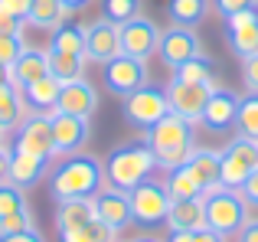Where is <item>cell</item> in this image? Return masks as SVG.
<instances>
[{"instance_id": "6da1fadb", "label": "cell", "mask_w": 258, "mask_h": 242, "mask_svg": "<svg viewBox=\"0 0 258 242\" xmlns=\"http://www.w3.org/2000/svg\"><path fill=\"white\" fill-rule=\"evenodd\" d=\"M105 187V164L92 154H69L49 173L52 200H92Z\"/></svg>"}, {"instance_id": "7a4b0ae2", "label": "cell", "mask_w": 258, "mask_h": 242, "mask_svg": "<svg viewBox=\"0 0 258 242\" xmlns=\"http://www.w3.org/2000/svg\"><path fill=\"white\" fill-rule=\"evenodd\" d=\"M101 164H105V184L124 193H131L134 187L144 184L157 170V157L147 147V141H131V144L114 147Z\"/></svg>"}, {"instance_id": "3957f363", "label": "cell", "mask_w": 258, "mask_h": 242, "mask_svg": "<svg viewBox=\"0 0 258 242\" xmlns=\"http://www.w3.org/2000/svg\"><path fill=\"white\" fill-rule=\"evenodd\" d=\"M144 141L154 151V157H157V167L170 170V167L186 164V157L193 154L196 125H189V121H183L176 115H167L164 121H157L151 131H144Z\"/></svg>"}, {"instance_id": "277c9868", "label": "cell", "mask_w": 258, "mask_h": 242, "mask_svg": "<svg viewBox=\"0 0 258 242\" xmlns=\"http://www.w3.org/2000/svg\"><path fill=\"white\" fill-rule=\"evenodd\" d=\"M203 200H206V226L226 239L239 236V229L252 219L248 216L252 210L245 206L242 193L232 190V187H216V190L203 193Z\"/></svg>"}, {"instance_id": "5b68a950", "label": "cell", "mask_w": 258, "mask_h": 242, "mask_svg": "<svg viewBox=\"0 0 258 242\" xmlns=\"http://www.w3.org/2000/svg\"><path fill=\"white\" fill-rule=\"evenodd\" d=\"M127 200H131V219L141 226V229H157V226H167V216H170V206L173 200L167 197L164 184L154 177H147L144 184H138L131 193H127Z\"/></svg>"}, {"instance_id": "8992f818", "label": "cell", "mask_w": 258, "mask_h": 242, "mask_svg": "<svg viewBox=\"0 0 258 242\" xmlns=\"http://www.w3.org/2000/svg\"><path fill=\"white\" fill-rule=\"evenodd\" d=\"M170 115V98H167V85L147 82L138 92L124 98V121L138 131H151L157 121Z\"/></svg>"}, {"instance_id": "52a82bcc", "label": "cell", "mask_w": 258, "mask_h": 242, "mask_svg": "<svg viewBox=\"0 0 258 242\" xmlns=\"http://www.w3.org/2000/svg\"><path fill=\"white\" fill-rule=\"evenodd\" d=\"M213 89H219V82L209 85V82H183V79L170 76L167 82V98H170V115L189 121V125H200L203 108H206Z\"/></svg>"}, {"instance_id": "ba28073f", "label": "cell", "mask_w": 258, "mask_h": 242, "mask_svg": "<svg viewBox=\"0 0 258 242\" xmlns=\"http://www.w3.org/2000/svg\"><path fill=\"white\" fill-rule=\"evenodd\" d=\"M219 154H222V187L239 190V187L258 170V144L248 141V138H239V134H235V141H229Z\"/></svg>"}, {"instance_id": "9c48e42d", "label": "cell", "mask_w": 258, "mask_h": 242, "mask_svg": "<svg viewBox=\"0 0 258 242\" xmlns=\"http://www.w3.org/2000/svg\"><path fill=\"white\" fill-rule=\"evenodd\" d=\"M101 82H105V89L111 92V95L127 98L131 92H138L141 85L151 82L147 63L144 59H131V56H118V59L101 66Z\"/></svg>"}, {"instance_id": "30bf717a", "label": "cell", "mask_w": 258, "mask_h": 242, "mask_svg": "<svg viewBox=\"0 0 258 242\" xmlns=\"http://www.w3.org/2000/svg\"><path fill=\"white\" fill-rule=\"evenodd\" d=\"M203 52V43H200V33L193 26H176L170 23L167 30H160V46H157V56L164 59L167 69H176V66L189 63L193 56Z\"/></svg>"}, {"instance_id": "8fae6325", "label": "cell", "mask_w": 258, "mask_h": 242, "mask_svg": "<svg viewBox=\"0 0 258 242\" xmlns=\"http://www.w3.org/2000/svg\"><path fill=\"white\" fill-rule=\"evenodd\" d=\"M13 147L17 151H26V154H36L43 160H52L56 157V141H52V121L49 115H26L17 128V138H13Z\"/></svg>"}, {"instance_id": "7c38bea8", "label": "cell", "mask_w": 258, "mask_h": 242, "mask_svg": "<svg viewBox=\"0 0 258 242\" xmlns=\"http://www.w3.org/2000/svg\"><path fill=\"white\" fill-rule=\"evenodd\" d=\"M157 46H160V26L151 17L141 13V17L121 23V56L147 63L151 56H157Z\"/></svg>"}, {"instance_id": "4fadbf2b", "label": "cell", "mask_w": 258, "mask_h": 242, "mask_svg": "<svg viewBox=\"0 0 258 242\" xmlns=\"http://www.w3.org/2000/svg\"><path fill=\"white\" fill-rule=\"evenodd\" d=\"M121 56V26L108 17L85 23V59L88 63H111Z\"/></svg>"}, {"instance_id": "5bb4252c", "label": "cell", "mask_w": 258, "mask_h": 242, "mask_svg": "<svg viewBox=\"0 0 258 242\" xmlns=\"http://www.w3.org/2000/svg\"><path fill=\"white\" fill-rule=\"evenodd\" d=\"M226 43L239 59L258 56V7H248L226 20Z\"/></svg>"}, {"instance_id": "9a60e30c", "label": "cell", "mask_w": 258, "mask_h": 242, "mask_svg": "<svg viewBox=\"0 0 258 242\" xmlns=\"http://www.w3.org/2000/svg\"><path fill=\"white\" fill-rule=\"evenodd\" d=\"M235 111H239V92L219 85V89H213V95H209L200 125L206 128L209 134H226V131L235 128Z\"/></svg>"}, {"instance_id": "2e32d148", "label": "cell", "mask_w": 258, "mask_h": 242, "mask_svg": "<svg viewBox=\"0 0 258 242\" xmlns=\"http://www.w3.org/2000/svg\"><path fill=\"white\" fill-rule=\"evenodd\" d=\"M52 141H56V154L59 157H69V154H79L85 147L88 134H92V125L88 118L79 115H66V111H52Z\"/></svg>"}, {"instance_id": "e0dca14e", "label": "cell", "mask_w": 258, "mask_h": 242, "mask_svg": "<svg viewBox=\"0 0 258 242\" xmlns=\"http://www.w3.org/2000/svg\"><path fill=\"white\" fill-rule=\"evenodd\" d=\"M92 206H95V216L101 219V223H108L111 229H124V226H131V200H127L124 190H114V187H108V190H98L92 197Z\"/></svg>"}, {"instance_id": "ac0fdd59", "label": "cell", "mask_w": 258, "mask_h": 242, "mask_svg": "<svg viewBox=\"0 0 258 242\" xmlns=\"http://www.w3.org/2000/svg\"><path fill=\"white\" fill-rule=\"evenodd\" d=\"M186 170L193 173V180L200 184L203 193L222 187V154L216 147H193V154L186 157Z\"/></svg>"}, {"instance_id": "d6986e66", "label": "cell", "mask_w": 258, "mask_h": 242, "mask_svg": "<svg viewBox=\"0 0 258 242\" xmlns=\"http://www.w3.org/2000/svg\"><path fill=\"white\" fill-rule=\"evenodd\" d=\"M56 111H66V115H79L88 118L98 111V89H95L88 79H76V82H66L59 89V105Z\"/></svg>"}, {"instance_id": "ffe728a7", "label": "cell", "mask_w": 258, "mask_h": 242, "mask_svg": "<svg viewBox=\"0 0 258 242\" xmlns=\"http://www.w3.org/2000/svg\"><path fill=\"white\" fill-rule=\"evenodd\" d=\"M49 76V52L43 49H33V46H26L23 52H20V59L10 66V82L17 85V89H26L30 82H36V79Z\"/></svg>"}, {"instance_id": "44dd1931", "label": "cell", "mask_w": 258, "mask_h": 242, "mask_svg": "<svg viewBox=\"0 0 258 242\" xmlns=\"http://www.w3.org/2000/svg\"><path fill=\"white\" fill-rule=\"evenodd\" d=\"M46 167H49V160L13 147V154H10V184L20 187V190H30V187H36L39 180L46 177Z\"/></svg>"}, {"instance_id": "7402d4cb", "label": "cell", "mask_w": 258, "mask_h": 242, "mask_svg": "<svg viewBox=\"0 0 258 242\" xmlns=\"http://www.w3.org/2000/svg\"><path fill=\"white\" fill-rule=\"evenodd\" d=\"M59 89H62V82H59L56 76H43V79L30 82L26 89H20V92H23L26 108L39 111V115H52L56 105H59Z\"/></svg>"}, {"instance_id": "603a6c76", "label": "cell", "mask_w": 258, "mask_h": 242, "mask_svg": "<svg viewBox=\"0 0 258 242\" xmlns=\"http://www.w3.org/2000/svg\"><path fill=\"white\" fill-rule=\"evenodd\" d=\"M167 226L170 229H186V232H196L206 226V200L193 197V200H176L170 206V216H167Z\"/></svg>"}, {"instance_id": "cb8c5ba5", "label": "cell", "mask_w": 258, "mask_h": 242, "mask_svg": "<svg viewBox=\"0 0 258 242\" xmlns=\"http://www.w3.org/2000/svg\"><path fill=\"white\" fill-rule=\"evenodd\" d=\"M26 118V102H23V92L17 89L13 82L0 85V131H17L20 121Z\"/></svg>"}, {"instance_id": "d4e9b609", "label": "cell", "mask_w": 258, "mask_h": 242, "mask_svg": "<svg viewBox=\"0 0 258 242\" xmlns=\"http://www.w3.org/2000/svg\"><path fill=\"white\" fill-rule=\"evenodd\" d=\"M69 10H66L62 0H33L30 4V13H26V23H33L36 30H56V26L66 23Z\"/></svg>"}, {"instance_id": "484cf974", "label": "cell", "mask_w": 258, "mask_h": 242, "mask_svg": "<svg viewBox=\"0 0 258 242\" xmlns=\"http://www.w3.org/2000/svg\"><path fill=\"white\" fill-rule=\"evenodd\" d=\"M49 52H69V56H85V23L66 20L62 26L52 30Z\"/></svg>"}, {"instance_id": "4316f807", "label": "cell", "mask_w": 258, "mask_h": 242, "mask_svg": "<svg viewBox=\"0 0 258 242\" xmlns=\"http://www.w3.org/2000/svg\"><path fill=\"white\" fill-rule=\"evenodd\" d=\"M213 10V0H167V13H170V23L176 26H200L203 20Z\"/></svg>"}, {"instance_id": "83f0119b", "label": "cell", "mask_w": 258, "mask_h": 242, "mask_svg": "<svg viewBox=\"0 0 258 242\" xmlns=\"http://www.w3.org/2000/svg\"><path fill=\"white\" fill-rule=\"evenodd\" d=\"M164 190H167V197L173 200H193V197H200V184L193 180V173L186 170V164H180V167H170V170H164Z\"/></svg>"}, {"instance_id": "f1b7e54d", "label": "cell", "mask_w": 258, "mask_h": 242, "mask_svg": "<svg viewBox=\"0 0 258 242\" xmlns=\"http://www.w3.org/2000/svg\"><path fill=\"white\" fill-rule=\"evenodd\" d=\"M95 219L92 200H59L56 203V229H72Z\"/></svg>"}, {"instance_id": "f546056e", "label": "cell", "mask_w": 258, "mask_h": 242, "mask_svg": "<svg viewBox=\"0 0 258 242\" xmlns=\"http://www.w3.org/2000/svg\"><path fill=\"white\" fill-rule=\"evenodd\" d=\"M59 242H118V229L101 223L98 216L85 226H72V229H59Z\"/></svg>"}, {"instance_id": "4dcf8cb0", "label": "cell", "mask_w": 258, "mask_h": 242, "mask_svg": "<svg viewBox=\"0 0 258 242\" xmlns=\"http://www.w3.org/2000/svg\"><path fill=\"white\" fill-rule=\"evenodd\" d=\"M235 134L258 144V92L239 95V111H235Z\"/></svg>"}, {"instance_id": "1f68e13d", "label": "cell", "mask_w": 258, "mask_h": 242, "mask_svg": "<svg viewBox=\"0 0 258 242\" xmlns=\"http://www.w3.org/2000/svg\"><path fill=\"white\" fill-rule=\"evenodd\" d=\"M49 52V49H46ZM85 56H69V52H49V76H56L59 82H76L85 79Z\"/></svg>"}, {"instance_id": "d6a6232c", "label": "cell", "mask_w": 258, "mask_h": 242, "mask_svg": "<svg viewBox=\"0 0 258 242\" xmlns=\"http://www.w3.org/2000/svg\"><path fill=\"white\" fill-rule=\"evenodd\" d=\"M176 79H183V82H209L216 85V72H213V59L206 56V52H200V56H193L189 63L176 66L173 69Z\"/></svg>"}, {"instance_id": "836d02e7", "label": "cell", "mask_w": 258, "mask_h": 242, "mask_svg": "<svg viewBox=\"0 0 258 242\" xmlns=\"http://www.w3.org/2000/svg\"><path fill=\"white\" fill-rule=\"evenodd\" d=\"M26 210H30V206H26V193L13 184H0V223L20 216V213H26Z\"/></svg>"}, {"instance_id": "e575fe53", "label": "cell", "mask_w": 258, "mask_h": 242, "mask_svg": "<svg viewBox=\"0 0 258 242\" xmlns=\"http://www.w3.org/2000/svg\"><path fill=\"white\" fill-rule=\"evenodd\" d=\"M141 10H144V0H101V17H108L118 26L141 17Z\"/></svg>"}, {"instance_id": "d590c367", "label": "cell", "mask_w": 258, "mask_h": 242, "mask_svg": "<svg viewBox=\"0 0 258 242\" xmlns=\"http://www.w3.org/2000/svg\"><path fill=\"white\" fill-rule=\"evenodd\" d=\"M23 49V33H0V66H13Z\"/></svg>"}, {"instance_id": "8d00e7d4", "label": "cell", "mask_w": 258, "mask_h": 242, "mask_svg": "<svg viewBox=\"0 0 258 242\" xmlns=\"http://www.w3.org/2000/svg\"><path fill=\"white\" fill-rule=\"evenodd\" d=\"M248 7H258V0H213V10L219 13L222 20H229V17H235V13H242V10H248Z\"/></svg>"}, {"instance_id": "74e56055", "label": "cell", "mask_w": 258, "mask_h": 242, "mask_svg": "<svg viewBox=\"0 0 258 242\" xmlns=\"http://www.w3.org/2000/svg\"><path fill=\"white\" fill-rule=\"evenodd\" d=\"M30 226H33V213L26 210V213H20V216L0 223V236H13V232H23V229H30Z\"/></svg>"}, {"instance_id": "f35d334b", "label": "cell", "mask_w": 258, "mask_h": 242, "mask_svg": "<svg viewBox=\"0 0 258 242\" xmlns=\"http://www.w3.org/2000/svg\"><path fill=\"white\" fill-rule=\"evenodd\" d=\"M242 82L248 92H258V56L242 59Z\"/></svg>"}, {"instance_id": "ab89813d", "label": "cell", "mask_w": 258, "mask_h": 242, "mask_svg": "<svg viewBox=\"0 0 258 242\" xmlns=\"http://www.w3.org/2000/svg\"><path fill=\"white\" fill-rule=\"evenodd\" d=\"M239 193H242V200H245L248 210H258V170H255L252 177H248L245 184L239 187Z\"/></svg>"}, {"instance_id": "60d3db41", "label": "cell", "mask_w": 258, "mask_h": 242, "mask_svg": "<svg viewBox=\"0 0 258 242\" xmlns=\"http://www.w3.org/2000/svg\"><path fill=\"white\" fill-rule=\"evenodd\" d=\"M30 4H33V0H0V10L10 13V17H17V20H26Z\"/></svg>"}, {"instance_id": "b9f144b4", "label": "cell", "mask_w": 258, "mask_h": 242, "mask_svg": "<svg viewBox=\"0 0 258 242\" xmlns=\"http://www.w3.org/2000/svg\"><path fill=\"white\" fill-rule=\"evenodd\" d=\"M0 242H46V239H43V232H39L36 226H30V229L13 232V236H0Z\"/></svg>"}, {"instance_id": "7bdbcfd3", "label": "cell", "mask_w": 258, "mask_h": 242, "mask_svg": "<svg viewBox=\"0 0 258 242\" xmlns=\"http://www.w3.org/2000/svg\"><path fill=\"white\" fill-rule=\"evenodd\" d=\"M23 23L26 20H17V17L0 10V33H23Z\"/></svg>"}, {"instance_id": "ee69618b", "label": "cell", "mask_w": 258, "mask_h": 242, "mask_svg": "<svg viewBox=\"0 0 258 242\" xmlns=\"http://www.w3.org/2000/svg\"><path fill=\"white\" fill-rule=\"evenodd\" d=\"M10 154H13V144L0 147V184H10Z\"/></svg>"}, {"instance_id": "f6af8a7d", "label": "cell", "mask_w": 258, "mask_h": 242, "mask_svg": "<svg viewBox=\"0 0 258 242\" xmlns=\"http://www.w3.org/2000/svg\"><path fill=\"white\" fill-rule=\"evenodd\" d=\"M235 242H258V219H248V223L239 229Z\"/></svg>"}, {"instance_id": "bcb514c9", "label": "cell", "mask_w": 258, "mask_h": 242, "mask_svg": "<svg viewBox=\"0 0 258 242\" xmlns=\"http://www.w3.org/2000/svg\"><path fill=\"white\" fill-rule=\"evenodd\" d=\"M193 242H229L226 236H219L216 229H209V226H203V229L193 232Z\"/></svg>"}, {"instance_id": "7dc6e473", "label": "cell", "mask_w": 258, "mask_h": 242, "mask_svg": "<svg viewBox=\"0 0 258 242\" xmlns=\"http://www.w3.org/2000/svg\"><path fill=\"white\" fill-rule=\"evenodd\" d=\"M164 242H193V232H186V229H170V236H167Z\"/></svg>"}, {"instance_id": "c3c4849f", "label": "cell", "mask_w": 258, "mask_h": 242, "mask_svg": "<svg viewBox=\"0 0 258 242\" xmlns=\"http://www.w3.org/2000/svg\"><path fill=\"white\" fill-rule=\"evenodd\" d=\"M62 4H66V10H69V13H76V10H85V7H92L95 0H62Z\"/></svg>"}, {"instance_id": "681fc988", "label": "cell", "mask_w": 258, "mask_h": 242, "mask_svg": "<svg viewBox=\"0 0 258 242\" xmlns=\"http://www.w3.org/2000/svg\"><path fill=\"white\" fill-rule=\"evenodd\" d=\"M10 82V66H0V85Z\"/></svg>"}, {"instance_id": "f907efd6", "label": "cell", "mask_w": 258, "mask_h": 242, "mask_svg": "<svg viewBox=\"0 0 258 242\" xmlns=\"http://www.w3.org/2000/svg\"><path fill=\"white\" fill-rule=\"evenodd\" d=\"M134 242H164V239H154V236H138Z\"/></svg>"}, {"instance_id": "816d5d0a", "label": "cell", "mask_w": 258, "mask_h": 242, "mask_svg": "<svg viewBox=\"0 0 258 242\" xmlns=\"http://www.w3.org/2000/svg\"><path fill=\"white\" fill-rule=\"evenodd\" d=\"M0 147H7V131H0Z\"/></svg>"}]
</instances>
